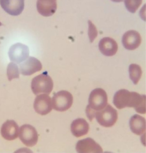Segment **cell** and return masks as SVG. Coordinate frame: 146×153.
Wrapping results in <instances>:
<instances>
[{"label":"cell","mask_w":146,"mask_h":153,"mask_svg":"<svg viewBox=\"0 0 146 153\" xmlns=\"http://www.w3.org/2000/svg\"><path fill=\"white\" fill-rule=\"evenodd\" d=\"M106 92L101 88L93 90L89 95V105L86 108V113L89 120L92 121L95 117L96 111L104 109L107 103Z\"/></svg>","instance_id":"1"},{"label":"cell","mask_w":146,"mask_h":153,"mask_svg":"<svg viewBox=\"0 0 146 153\" xmlns=\"http://www.w3.org/2000/svg\"><path fill=\"white\" fill-rule=\"evenodd\" d=\"M54 83L51 78L46 74L35 77L32 81L31 88L34 94H50L53 89Z\"/></svg>","instance_id":"2"},{"label":"cell","mask_w":146,"mask_h":153,"mask_svg":"<svg viewBox=\"0 0 146 153\" xmlns=\"http://www.w3.org/2000/svg\"><path fill=\"white\" fill-rule=\"evenodd\" d=\"M95 116L100 125L109 128L115 124L118 119V113L112 106L108 104L104 109L96 111Z\"/></svg>","instance_id":"3"},{"label":"cell","mask_w":146,"mask_h":153,"mask_svg":"<svg viewBox=\"0 0 146 153\" xmlns=\"http://www.w3.org/2000/svg\"><path fill=\"white\" fill-rule=\"evenodd\" d=\"M72 94L68 91L62 90L54 94L52 99V105L54 110L65 111L69 110L73 103Z\"/></svg>","instance_id":"4"},{"label":"cell","mask_w":146,"mask_h":153,"mask_svg":"<svg viewBox=\"0 0 146 153\" xmlns=\"http://www.w3.org/2000/svg\"><path fill=\"white\" fill-rule=\"evenodd\" d=\"M19 139L28 147L35 146L38 139L37 131L34 127L29 124L21 126L19 130Z\"/></svg>","instance_id":"5"},{"label":"cell","mask_w":146,"mask_h":153,"mask_svg":"<svg viewBox=\"0 0 146 153\" xmlns=\"http://www.w3.org/2000/svg\"><path fill=\"white\" fill-rule=\"evenodd\" d=\"M133 99L134 92L121 89L115 94L113 103L118 109H123L126 107H132Z\"/></svg>","instance_id":"6"},{"label":"cell","mask_w":146,"mask_h":153,"mask_svg":"<svg viewBox=\"0 0 146 153\" xmlns=\"http://www.w3.org/2000/svg\"><path fill=\"white\" fill-rule=\"evenodd\" d=\"M8 54L10 61L20 64L28 58L29 50L26 45L18 43L11 46Z\"/></svg>","instance_id":"7"},{"label":"cell","mask_w":146,"mask_h":153,"mask_svg":"<svg viewBox=\"0 0 146 153\" xmlns=\"http://www.w3.org/2000/svg\"><path fill=\"white\" fill-rule=\"evenodd\" d=\"M42 68L41 62L33 57L28 58L24 62L19 64L20 73L24 76H31L40 71Z\"/></svg>","instance_id":"8"},{"label":"cell","mask_w":146,"mask_h":153,"mask_svg":"<svg viewBox=\"0 0 146 153\" xmlns=\"http://www.w3.org/2000/svg\"><path fill=\"white\" fill-rule=\"evenodd\" d=\"M34 109L36 113L42 115H46L52 111L51 100L48 95L37 96L34 102Z\"/></svg>","instance_id":"9"},{"label":"cell","mask_w":146,"mask_h":153,"mask_svg":"<svg viewBox=\"0 0 146 153\" xmlns=\"http://www.w3.org/2000/svg\"><path fill=\"white\" fill-rule=\"evenodd\" d=\"M0 5L8 14L18 16L24 10L25 0H0Z\"/></svg>","instance_id":"10"},{"label":"cell","mask_w":146,"mask_h":153,"mask_svg":"<svg viewBox=\"0 0 146 153\" xmlns=\"http://www.w3.org/2000/svg\"><path fill=\"white\" fill-rule=\"evenodd\" d=\"M76 149L79 153H103L101 146L91 138H87L79 140L76 145Z\"/></svg>","instance_id":"11"},{"label":"cell","mask_w":146,"mask_h":153,"mask_svg":"<svg viewBox=\"0 0 146 153\" xmlns=\"http://www.w3.org/2000/svg\"><path fill=\"white\" fill-rule=\"evenodd\" d=\"M122 42L126 50L133 51L140 45L141 37L137 31L130 30L125 33L123 36Z\"/></svg>","instance_id":"12"},{"label":"cell","mask_w":146,"mask_h":153,"mask_svg":"<svg viewBox=\"0 0 146 153\" xmlns=\"http://www.w3.org/2000/svg\"><path fill=\"white\" fill-rule=\"evenodd\" d=\"M1 133L5 139L8 140H14L18 137L19 127L15 121L7 120L2 124Z\"/></svg>","instance_id":"13"},{"label":"cell","mask_w":146,"mask_h":153,"mask_svg":"<svg viewBox=\"0 0 146 153\" xmlns=\"http://www.w3.org/2000/svg\"><path fill=\"white\" fill-rule=\"evenodd\" d=\"M37 11L45 17L52 16L57 10V0H37Z\"/></svg>","instance_id":"14"},{"label":"cell","mask_w":146,"mask_h":153,"mask_svg":"<svg viewBox=\"0 0 146 153\" xmlns=\"http://www.w3.org/2000/svg\"><path fill=\"white\" fill-rule=\"evenodd\" d=\"M99 50L102 54L106 56H112L118 51V45L112 38L104 37L100 40L98 45Z\"/></svg>","instance_id":"15"},{"label":"cell","mask_w":146,"mask_h":153,"mask_svg":"<svg viewBox=\"0 0 146 153\" xmlns=\"http://www.w3.org/2000/svg\"><path fill=\"white\" fill-rule=\"evenodd\" d=\"M89 129V124L85 119L82 118H78L74 120L71 125L72 133L77 137H79L87 134Z\"/></svg>","instance_id":"16"},{"label":"cell","mask_w":146,"mask_h":153,"mask_svg":"<svg viewBox=\"0 0 146 153\" xmlns=\"http://www.w3.org/2000/svg\"><path fill=\"white\" fill-rule=\"evenodd\" d=\"M130 127L133 133L139 136L141 135L146 131V120L139 114H135L130 119Z\"/></svg>","instance_id":"17"},{"label":"cell","mask_w":146,"mask_h":153,"mask_svg":"<svg viewBox=\"0 0 146 153\" xmlns=\"http://www.w3.org/2000/svg\"><path fill=\"white\" fill-rule=\"evenodd\" d=\"M129 71L130 79L134 85H137L142 75L141 68L137 64H132L129 67Z\"/></svg>","instance_id":"18"},{"label":"cell","mask_w":146,"mask_h":153,"mask_svg":"<svg viewBox=\"0 0 146 153\" xmlns=\"http://www.w3.org/2000/svg\"><path fill=\"white\" fill-rule=\"evenodd\" d=\"M7 75L9 81L19 77V69L17 64L14 62H10L8 64L7 68Z\"/></svg>","instance_id":"19"},{"label":"cell","mask_w":146,"mask_h":153,"mask_svg":"<svg viewBox=\"0 0 146 153\" xmlns=\"http://www.w3.org/2000/svg\"><path fill=\"white\" fill-rule=\"evenodd\" d=\"M125 7L129 12L134 13L142 3V0H124Z\"/></svg>","instance_id":"20"},{"label":"cell","mask_w":146,"mask_h":153,"mask_svg":"<svg viewBox=\"0 0 146 153\" xmlns=\"http://www.w3.org/2000/svg\"><path fill=\"white\" fill-rule=\"evenodd\" d=\"M89 36L91 42H92L97 36V31L96 28L91 21H88Z\"/></svg>","instance_id":"21"},{"label":"cell","mask_w":146,"mask_h":153,"mask_svg":"<svg viewBox=\"0 0 146 153\" xmlns=\"http://www.w3.org/2000/svg\"><path fill=\"white\" fill-rule=\"evenodd\" d=\"M111 1L115 2H120L123 1V0H111Z\"/></svg>","instance_id":"22"},{"label":"cell","mask_w":146,"mask_h":153,"mask_svg":"<svg viewBox=\"0 0 146 153\" xmlns=\"http://www.w3.org/2000/svg\"><path fill=\"white\" fill-rule=\"evenodd\" d=\"M1 25H2V24H1V22H0V26H1Z\"/></svg>","instance_id":"23"}]
</instances>
